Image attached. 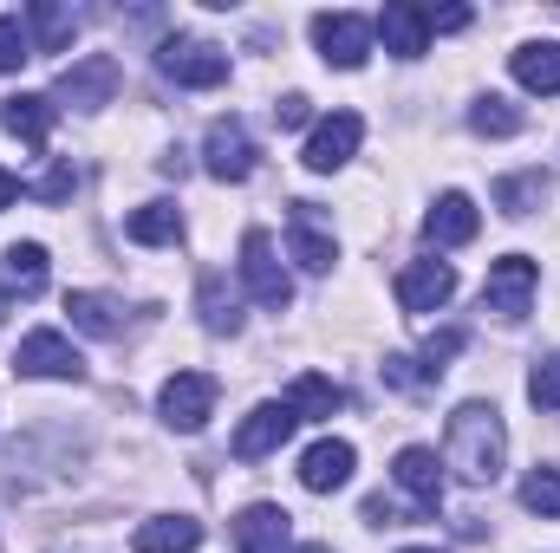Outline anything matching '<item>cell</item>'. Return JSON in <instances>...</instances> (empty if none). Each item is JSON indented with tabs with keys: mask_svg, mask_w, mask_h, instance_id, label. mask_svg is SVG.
Listing matches in <instances>:
<instances>
[{
	"mask_svg": "<svg viewBox=\"0 0 560 553\" xmlns=\"http://www.w3.org/2000/svg\"><path fill=\"white\" fill-rule=\"evenodd\" d=\"M509 462V430L495 404H456L450 430H443V469H456V482L489 489Z\"/></svg>",
	"mask_w": 560,
	"mask_h": 553,
	"instance_id": "obj_1",
	"label": "cell"
},
{
	"mask_svg": "<svg viewBox=\"0 0 560 553\" xmlns=\"http://www.w3.org/2000/svg\"><path fill=\"white\" fill-rule=\"evenodd\" d=\"M118 85H125V66H118L112 52H85V59H72V66L59 72V85H52V105L98 111V105H112V98H118Z\"/></svg>",
	"mask_w": 560,
	"mask_h": 553,
	"instance_id": "obj_2",
	"label": "cell"
},
{
	"mask_svg": "<svg viewBox=\"0 0 560 553\" xmlns=\"http://www.w3.org/2000/svg\"><path fill=\"white\" fill-rule=\"evenodd\" d=\"M156 72L176 79V85H189V92H209V85L229 79V52L209 46V39H183V33H176V39L156 46Z\"/></svg>",
	"mask_w": 560,
	"mask_h": 553,
	"instance_id": "obj_3",
	"label": "cell"
},
{
	"mask_svg": "<svg viewBox=\"0 0 560 553\" xmlns=\"http://www.w3.org/2000/svg\"><path fill=\"white\" fill-rule=\"evenodd\" d=\"M13 372H20V378H59V385H79V378H85V358L72 352V339H66V332L39 326V332H26V339H20Z\"/></svg>",
	"mask_w": 560,
	"mask_h": 553,
	"instance_id": "obj_4",
	"label": "cell"
},
{
	"mask_svg": "<svg viewBox=\"0 0 560 553\" xmlns=\"http://www.w3.org/2000/svg\"><path fill=\"white\" fill-rule=\"evenodd\" d=\"M255 163H261V150H255V138H248L242 118H215V125H209V138H202V169H209L215 183H248Z\"/></svg>",
	"mask_w": 560,
	"mask_h": 553,
	"instance_id": "obj_5",
	"label": "cell"
},
{
	"mask_svg": "<svg viewBox=\"0 0 560 553\" xmlns=\"http://www.w3.org/2000/svg\"><path fill=\"white\" fill-rule=\"evenodd\" d=\"M313 46H319L326 66L359 72L372 59V20H359V13H313Z\"/></svg>",
	"mask_w": 560,
	"mask_h": 553,
	"instance_id": "obj_6",
	"label": "cell"
},
{
	"mask_svg": "<svg viewBox=\"0 0 560 553\" xmlns=\"http://www.w3.org/2000/svg\"><path fill=\"white\" fill-rule=\"evenodd\" d=\"M242 286H248L268 313H280V306L293 299V280H287V268H280V255H275V235H261V228L242 235Z\"/></svg>",
	"mask_w": 560,
	"mask_h": 553,
	"instance_id": "obj_7",
	"label": "cell"
},
{
	"mask_svg": "<svg viewBox=\"0 0 560 553\" xmlns=\"http://www.w3.org/2000/svg\"><path fill=\"white\" fill-rule=\"evenodd\" d=\"M535 286H541V268L528 261V255H502L489 280H482V306L489 313H502V319H522L528 306H535Z\"/></svg>",
	"mask_w": 560,
	"mask_h": 553,
	"instance_id": "obj_8",
	"label": "cell"
},
{
	"mask_svg": "<svg viewBox=\"0 0 560 553\" xmlns=\"http://www.w3.org/2000/svg\"><path fill=\"white\" fill-rule=\"evenodd\" d=\"M156 404H163V423H170V430L196 436V430L215 416V378H209V372H176Z\"/></svg>",
	"mask_w": 560,
	"mask_h": 553,
	"instance_id": "obj_9",
	"label": "cell"
},
{
	"mask_svg": "<svg viewBox=\"0 0 560 553\" xmlns=\"http://www.w3.org/2000/svg\"><path fill=\"white\" fill-rule=\"evenodd\" d=\"M359 138H365L359 111H332V118H319V125H313V138H306V150H300V163H306L313 176H332L339 163H352Z\"/></svg>",
	"mask_w": 560,
	"mask_h": 553,
	"instance_id": "obj_10",
	"label": "cell"
},
{
	"mask_svg": "<svg viewBox=\"0 0 560 553\" xmlns=\"http://www.w3.org/2000/svg\"><path fill=\"white\" fill-rule=\"evenodd\" d=\"M287 255L306 268V274H326L332 268V228L319 222V209L313 202H287Z\"/></svg>",
	"mask_w": 560,
	"mask_h": 553,
	"instance_id": "obj_11",
	"label": "cell"
},
{
	"mask_svg": "<svg viewBox=\"0 0 560 553\" xmlns=\"http://www.w3.org/2000/svg\"><path fill=\"white\" fill-rule=\"evenodd\" d=\"M293 430H300V416L287 411V398L280 404H255V411L242 416V430H235V456L242 462H261V456H275Z\"/></svg>",
	"mask_w": 560,
	"mask_h": 553,
	"instance_id": "obj_12",
	"label": "cell"
},
{
	"mask_svg": "<svg viewBox=\"0 0 560 553\" xmlns=\"http://www.w3.org/2000/svg\"><path fill=\"white\" fill-rule=\"evenodd\" d=\"M352 469H359V449H352L346 436H319V443L300 456V482H306L313 495H332V489H346V482H352Z\"/></svg>",
	"mask_w": 560,
	"mask_h": 553,
	"instance_id": "obj_13",
	"label": "cell"
},
{
	"mask_svg": "<svg viewBox=\"0 0 560 553\" xmlns=\"http://www.w3.org/2000/svg\"><path fill=\"white\" fill-rule=\"evenodd\" d=\"M372 39H385V52H398V59H423V46H430V13H423L418 0H392V7L372 20Z\"/></svg>",
	"mask_w": 560,
	"mask_h": 553,
	"instance_id": "obj_14",
	"label": "cell"
},
{
	"mask_svg": "<svg viewBox=\"0 0 560 553\" xmlns=\"http://www.w3.org/2000/svg\"><path fill=\"white\" fill-rule=\"evenodd\" d=\"M392 475H398V489L411 495L418 515H436V508H443V456H436V449H418V443L398 449V469H392Z\"/></svg>",
	"mask_w": 560,
	"mask_h": 553,
	"instance_id": "obj_15",
	"label": "cell"
},
{
	"mask_svg": "<svg viewBox=\"0 0 560 553\" xmlns=\"http://www.w3.org/2000/svg\"><path fill=\"white\" fill-rule=\"evenodd\" d=\"M476 228H482V215H476V202H469L463 189L436 196L430 215H423V242H430V248H463V242H476Z\"/></svg>",
	"mask_w": 560,
	"mask_h": 553,
	"instance_id": "obj_16",
	"label": "cell"
},
{
	"mask_svg": "<svg viewBox=\"0 0 560 553\" xmlns=\"http://www.w3.org/2000/svg\"><path fill=\"white\" fill-rule=\"evenodd\" d=\"M450 293H456V268L450 261H411L398 274V306L405 313H436V306H450Z\"/></svg>",
	"mask_w": 560,
	"mask_h": 553,
	"instance_id": "obj_17",
	"label": "cell"
},
{
	"mask_svg": "<svg viewBox=\"0 0 560 553\" xmlns=\"http://www.w3.org/2000/svg\"><path fill=\"white\" fill-rule=\"evenodd\" d=\"M287 508H275V502H255V508H242V521H235V548L242 553H287L293 541H287Z\"/></svg>",
	"mask_w": 560,
	"mask_h": 553,
	"instance_id": "obj_18",
	"label": "cell"
},
{
	"mask_svg": "<svg viewBox=\"0 0 560 553\" xmlns=\"http://www.w3.org/2000/svg\"><path fill=\"white\" fill-rule=\"evenodd\" d=\"M131 548L138 553H196L202 548V521H189V515H150L131 534Z\"/></svg>",
	"mask_w": 560,
	"mask_h": 553,
	"instance_id": "obj_19",
	"label": "cell"
},
{
	"mask_svg": "<svg viewBox=\"0 0 560 553\" xmlns=\"http://www.w3.org/2000/svg\"><path fill=\"white\" fill-rule=\"evenodd\" d=\"M515 85L522 92H541V98H555L560 92V46L555 39H528V46H515Z\"/></svg>",
	"mask_w": 560,
	"mask_h": 553,
	"instance_id": "obj_20",
	"label": "cell"
},
{
	"mask_svg": "<svg viewBox=\"0 0 560 553\" xmlns=\"http://www.w3.org/2000/svg\"><path fill=\"white\" fill-rule=\"evenodd\" d=\"M52 118H59V105H52V98H39V92H20V98H7V105H0V125H7L20 143H33V150L52 138Z\"/></svg>",
	"mask_w": 560,
	"mask_h": 553,
	"instance_id": "obj_21",
	"label": "cell"
},
{
	"mask_svg": "<svg viewBox=\"0 0 560 553\" xmlns=\"http://www.w3.org/2000/svg\"><path fill=\"white\" fill-rule=\"evenodd\" d=\"M26 26H33V52H66L72 33H79V13L59 7V0H33L26 7Z\"/></svg>",
	"mask_w": 560,
	"mask_h": 553,
	"instance_id": "obj_22",
	"label": "cell"
},
{
	"mask_svg": "<svg viewBox=\"0 0 560 553\" xmlns=\"http://www.w3.org/2000/svg\"><path fill=\"white\" fill-rule=\"evenodd\" d=\"M66 313H72V326L92 332V339H118V332H125V306H118L112 293H66Z\"/></svg>",
	"mask_w": 560,
	"mask_h": 553,
	"instance_id": "obj_23",
	"label": "cell"
},
{
	"mask_svg": "<svg viewBox=\"0 0 560 553\" xmlns=\"http://www.w3.org/2000/svg\"><path fill=\"white\" fill-rule=\"evenodd\" d=\"M548 189H555L548 169H515V176L495 183V209H502V215H535V209L548 202Z\"/></svg>",
	"mask_w": 560,
	"mask_h": 553,
	"instance_id": "obj_24",
	"label": "cell"
},
{
	"mask_svg": "<svg viewBox=\"0 0 560 553\" xmlns=\"http://www.w3.org/2000/svg\"><path fill=\"white\" fill-rule=\"evenodd\" d=\"M287 411L300 416H332V411H346V391L332 385V378H319V372H300L293 385H287Z\"/></svg>",
	"mask_w": 560,
	"mask_h": 553,
	"instance_id": "obj_25",
	"label": "cell"
},
{
	"mask_svg": "<svg viewBox=\"0 0 560 553\" xmlns=\"http://www.w3.org/2000/svg\"><path fill=\"white\" fill-rule=\"evenodd\" d=\"M125 235H131L138 248H163V242L183 235V215H176V202H143V209H131Z\"/></svg>",
	"mask_w": 560,
	"mask_h": 553,
	"instance_id": "obj_26",
	"label": "cell"
},
{
	"mask_svg": "<svg viewBox=\"0 0 560 553\" xmlns=\"http://www.w3.org/2000/svg\"><path fill=\"white\" fill-rule=\"evenodd\" d=\"M522 125H528L522 105H509V98H495V92L469 105V131H476V138H515Z\"/></svg>",
	"mask_w": 560,
	"mask_h": 553,
	"instance_id": "obj_27",
	"label": "cell"
},
{
	"mask_svg": "<svg viewBox=\"0 0 560 553\" xmlns=\"http://www.w3.org/2000/svg\"><path fill=\"white\" fill-rule=\"evenodd\" d=\"M7 280L33 299V293L46 286V248H39V242H13V248H7Z\"/></svg>",
	"mask_w": 560,
	"mask_h": 553,
	"instance_id": "obj_28",
	"label": "cell"
},
{
	"mask_svg": "<svg viewBox=\"0 0 560 553\" xmlns=\"http://www.w3.org/2000/svg\"><path fill=\"white\" fill-rule=\"evenodd\" d=\"M202 326H209V332H242L235 293H222V274H209V280H202Z\"/></svg>",
	"mask_w": 560,
	"mask_h": 553,
	"instance_id": "obj_29",
	"label": "cell"
},
{
	"mask_svg": "<svg viewBox=\"0 0 560 553\" xmlns=\"http://www.w3.org/2000/svg\"><path fill=\"white\" fill-rule=\"evenodd\" d=\"M522 508L541 515V521H560V469H535L522 482Z\"/></svg>",
	"mask_w": 560,
	"mask_h": 553,
	"instance_id": "obj_30",
	"label": "cell"
},
{
	"mask_svg": "<svg viewBox=\"0 0 560 553\" xmlns=\"http://www.w3.org/2000/svg\"><path fill=\"white\" fill-rule=\"evenodd\" d=\"M26 59H33V33L13 13H0V72H20Z\"/></svg>",
	"mask_w": 560,
	"mask_h": 553,
	"instance_id": "obj_31",
	"label": "cell"
},
{
	"mask_svg": "<svg viewBox=\"0 0 560 553\" xmlns=\"http://www.w3.org/2000/svg\"><path fill=\"white\" fill-rule=\"evenodd\" d=\"M528 398H535V411H560V358H541L528 372Z\"/></svg>",
	"mask_w": 560,
	"mask_h": 553,
	"instance_id": "obj_32",
	"label": "cell"
},
{
	"mask_svg": "<svg viewBox=\"0 0 560 553\" xmlns=\"http://www.w3.org/2000/svg\"><path fill=\"white\" fill-rule=\"evenodd\" d=\"M430 378H436V372L418 365V358H385V385H392V391H423Z\"/></svg>",
	"mask_w": 560,
	"mask_h": 553,
	"instance_id": "obj_33",
	"label": "cell"
},
{
	"mask_svg": "<svg viewBox=\"0 0 560 553\" xmlns=\"http://www.w3.org/2000/svg\"><path fill=\"white\" fill-rule=\"evenodd\" d=\"M26 196H39V202H66V196H72V163H52Z\"/></svg>",
	"mask_w": 560,
	"mask_h": 553,
	"instance_id": "obj_34",
	"label": "cell"
},
{
	"mask_svg": "<svg viewBox=\"0 0 560 553\" xmlns=\"http://www.w3.org/2000/svg\"><path fill=\"white\" fill-rule=\"evenodd\" d=\"M456 352H463V332H456V326H450V332H430L423 365H430V372H443V358H456Z\"/></svg>",
	"mask_w": 560,
	"mask_h": 553,
	"instance_id": "obj_35",
	"label": "cell"
},
{
	"mask_svg": "<svg viewBox=\"0 0 560 553\" xmlns=\"http://www.w3.org/2000/svg\"><path fill=\"white\" fill-rule=\"evenodd\" d=\"M275 118L287 125V131H300V125H313V98H300V92H287L275 105Z\"/></svg>",
	"mask_w": 560,
	"mask_h": 553,
	"instance_id": "obj_36",
	"label": "cell"
},
{
	"mask_svg": "<svg viewBox=\"0 0 560 553\" xmlns=\"http://www.w3.org/2000/svg\"><path fill=\"white\" fill-rule=\"evenodd\" d=\"M423 13H430V7H423ZM469 20H476L469 7H443V13H430V33H463Z\"/></svg>",
	"mask_w": 560,
	"mask_h": 553,
	"instance_id": "obj_37",
	"label": "cell"
},
{
	"mask_svg": "<svg viewBox=\"0 0 560 553\" xmlns=\"http://www.w3.org/2000/svg\"><path fill=\"white\" fill-rule=\"evenodd\" d=\"M13 202H20V176H7V169H0V209H13Z\"/></svg>",
	"mask_w": 560,
	"mask_h": 553,
	"instance_id": "obj_38",
	"label": "cell"
},
{
	"mask_svg": "<svg viewBox=\"0 0 560 553\" xmlns=\"http://www.w3.org/2000/svg\"><path fill=\"white\" fill-rule=\"evenodd\" d=\"M7 313H13V299H7V286H0V319H7Z\"/></svg>",
	"mask_w": 560,
	"mask_h": 553,
	"instance_id": "obj_39",
	"label": "cell"
},
{
	"mask_svg": "<svg viewBox=\"0 0 560 553\" xmlns=\"http://www.w3.org/2000/svg\"><path fill=\"white\" fill-rule=\"evenodd\" d=\"M300 553H332V548H300Z\"/></svg>",
	"mask_w": 560,
	"mask_h": 553,
	"instance_id": "obj_40",
	"label": "cell"
},
{
	"mask_svg": "<svg viewBox=\"0 0 560 553\" xmlns=\"http://www.w3.org/2000/svg\"><path fill=\"white\" fill-rule=\"evenodd\" d=\"M405 553H436V548H405Z\"/></svg>",
	"mask_w": 560,
	"mask_h": 553,
	"instance_id": "obj_41",
	"label": "cell"
}]
</instances>
